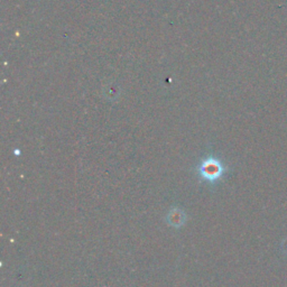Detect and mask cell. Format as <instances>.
<instances>
[{
	"label": "cell",
	"mask_w": 287,
	"mask_h": 287,
	"mask_svg": "<svg viewBox=\"0 0 287 287\" xmlns=\"http://www.w3.org/2000/svg\"><path fill=\"white\" fill-rule=\"evenodd\" d=\"M168 224L172 225L173 226H181L185 221V217L182 211L174 210L171 211L168 214Z\"/></svg>",
	"instance_id": "2"
},
{
	"label": "cell",
	"mask_w": 287,
	"mask_h": 287,
	"mask_svg": "<svg viewBox=\"0 0 287 287\" xmlns=\"http://www.w3.org/2000/svg\"><path fill=\"white\" fill-rule=\"evenodd\" d=\"M225 172L224 165L218 158L207 157L199 166V174L203 180L214 182L218 181L222 176Z\"/></svg>",
	"instance_id": "1"
}]
</instances>
